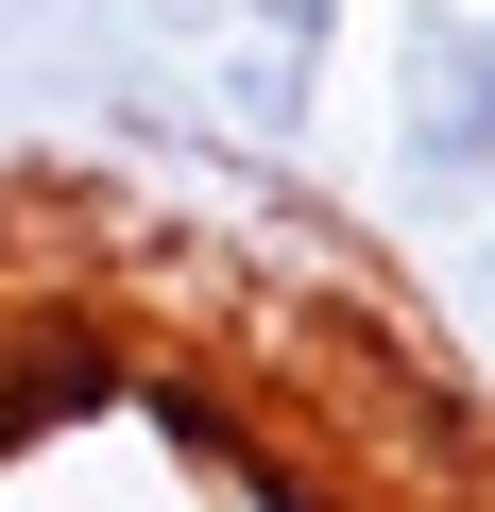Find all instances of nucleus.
I'll use <instances>...</instances> for the list:
<instances>
[{"instance_id": "1", "label": "nucleus", "mask_w": 495, "mask_h": 512, "mask_svg": "<svg viewBox=\"0 0 495 512\" xmlns=\"http://www.w3.org/2000/svg\"><path fill=\"white\" fill-rule=\"evenodd\" d=\"M376 188L410 222L495 205V0H393L376 52Z\"/></svg>"}, {"instance_id": "2", "label": "nucleus", "mask_w": 495, "mask_h": 512, "mask_svg": "<svg viewBox=\"0 0 495 512\" xmlns=\"http://www.w3.org/2000/svg\"><path fill=\"white\" fill-rule=\"evenodd\" d=\"M154 35L188 52L205 86V137L222 154H308L325 137V69H342V0H154Z\"/></svg>"}]
</instances>
